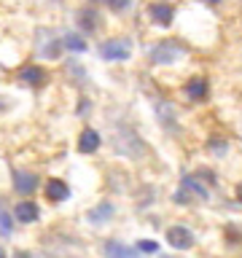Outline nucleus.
Returning a JSON list of instances; mask_svg holds the SVG:
<instances>
[{"instance_id":"7","label":"nucleus","mask_w":242,"mask_h":258,"mask_svg":"<svg viewBox=\"0 0 242 258\" xmlns=\"http://www.w3.org/2000/svg\"><path fill=\"white\" fill-rule=\"evenodd\" d=\"M14 185H16L19 194H32L38 188V177L32 172H24V169H16L14 172Z\"/></svg>"},{"instance_id":"6","label":"nucleus","mask_w":242,"mask_h":258,"mask_svg":"<svg viewBox=\"0 0 242 258\" xmlns=\"http://www.w3.org/2000/svg\"><path fill=\"white\" fill-rule=\"evenodd\" d=\"M43 197L48 202H65L70 197V188H68V183H65V180L51 177V180H46V185H43Z\"/></svg>"},{"instance_id":"16","label":"nucleus","mask_w":242,"mask_h":258,"mask_svg":"<svg viewBox=\"0 0 242 258\" xmlns=\"http://www.w3.org/2000/svg\"><path fill=\"white\" fill-rule=\"evenodd\" d=\"M137 247L145 250V253H156V250H159V245L153 239H140V242H137Z\"/></svg>"},{"instance_id":"2","label":"nucleus","mask_w":242,"mask_h":258,"mask_svg":"<svg viewBox=\"0 0 242 258\" xmlns=\"http://www.w3.org/2000/svg\"><path fill=\"white\" fill-rule=\"evenodd\" d=\"M183 54H186V46H180V43H172V40H164V43H159V46L151 51V62H156V64H164V62H177Z\"/></svg>"},{"instance_id":"19","label":"nucleus","mask_w":242,"mask_h":258,"mask_svg":"<svg viewBox=\"0 0 242 258\" xmlns=\"http://www.w3.org/2000/svg\"><path fill=\"white\" fill-rule=\"evenodd\" d=\"M0 258H6V250L3 247H0Z\"/></svg>"},{"instance_id":"17","label":"nucleus","mask_w":242,"mask_h":258,"mask_svg":"<svg viewBox=\"0 0 242 258\" xmlns=\"http://www.w3.org/2000/svg\"><path fill=\"white\" fill-rule=\"evenodd\" d=\"M0 229H3V234H11V221H8V215L0 210Z\"/></svg>"},{"instance_id":"9","label":"nucleus","mask_w":242,"mask_h":258,"mask_svg":"<svg viewBox=\"0 0 242 258\" xmlns=\"http://www.w3.org/2000/svg\"><path fill=\"white\" fill-rule=\"evenodd\" d=\"M97 148H100V135H97L94 129H84L78 137V151L81 153H94Z\"/></svg>"},{"instance_id":"20","label":"nucleus","mask_w":242,"mask_h":258,"mask_svg":"<svg viewBox=\"0 0 242 258\" xmlns=\"http://www.w3.org/2000/svg\"><path fill=\"white\" fill-rule=\"evenodd\" d=\"M205 3H221V0H205Z\"/></svg>"},{"instance_id":"11","label":"nucleus","mask_w":242,"mask_h":258,"mask_svg":"<svg viewBox=\"0 0 242 258\" xmlns=\"http://www.w3.org/2000/svg\"><path fill=\"white\" fill-rule=\"evenodd\" d=\"M105 253H108V258H140L132 247L121 245V242H108V245H105Z\"/></svg>"},{"instance_id":"4","label":"nucleus","mask_w":242,"mask_h":258,"mask_svg":"<svg viewBox=\"0 0 242 258\" xmlns=\"http://www.w3.org/2000/svg\"><path fill=\"white\" fill-rule=\"evenodd\" d=\"M167 242L177 250H189V247H194V234L186 229V226H169L167 229Z\"/></svg>"},{"instance_id":"1","label":"nucleus","mask_w":242,"mask_h":258,"mask_svg":"<svg viewBox=\"0 0 242 258\" xmlns=\"http://www.w3.org/2000/svg\"><path fill=\"white\" fill-rule=\"evenodd\" d=\"M129 54H132V43L127 38H113L100 46V56L108 62H124V59H129Z\"/></svg>"},{"instance_id":"10","label":"nucleus","mask_w":242,"mask_h":258,"mask_svg":"<svg viewBox=\"0 0 242 258\" xmlns=\"http://www.w3.org/2000/svg\"><path fill=\"white\" fill-rule=\"evenodd\" d=\"M186 94H189L191 100H205L207 97V81L205 78H191L189 84H186Z\"/></svg>"},{"instance_id":"15","label":"nucleus","mask_w":242,"mask_h":258,"mask_svg":"<svg viewBox=\"0 0 242 258\" xmlns=\"http://www.w3.org/2000/svg\"><path fill=\"white\" fill-rule=\"evenodd\" d=\"M129 3H132V0H105V6L110 8V11H124V8H129Z\"/></svg>"},{"instance_id":"3","label":"nucleus","mask_w":242,"mask_h":258,"mask_svg":"<svg viewBox=\"0 0 242 258\" xmlns=\"http://www.w3.org/2000/svg\"><path fill=\"white\" fill-rule=\"evenodd\" d=\"M19 81L32 86V89H40V86L48 84V73L43 68H38V64H27V68L19 70Z\"/></svg>"},{"instance_id":"18","label":"nucleus","mask_w":242,"mask_h":258,"mask_svg":"<svg viewBox=\"0 0 242 258\" xmlns=\"http://www.w3.org/2000/svg\"><path fill=\"white\" fill-rule=\"evenodd\" d=\"M16 258H30L27 253H16Z\"/></svg>"},{"instance_id":"12","label":"nucleus","mask_w":242,"mask_h":258,"mask_svg":"<svg viewBox=\"0 0 242 258\" xmlns=\"http://www.w3.org/2000/svg\"><path fill=\"white\" fill-rule=\"evenodd\" d=\"M78 24H81V30L94 32L97 27H100V19H97V14L92 11V8H86V11H81V14H78Z\"/></svg>"},{"instance_id":"8","label":"nucleus","mask_w":242,"mask_h":258,"mask_svg":"<svg viewBox=\"0 0 242 258\" xmlns=\"http://www.w3.org/2000/svg\"><path fill=\"white\" fill-rule=\"evenodd\" d=\"M14 215H16V221L19 223H32V221H38V205L35 202H19V205L14 207Z\"/></svg>"},{"instance_id":"5","label":"nucleus","mask_w":242,"mask_h":258,"mask_svg":"<svg viewBox=\"0 0 242 258\" xmlns=\"http://www.w3.org/2000/svg\"><path fill=\"white\" fill-rule=\"evenodd\" d=\"M148 16L159 24V27H167V24H172L175 8H172V3H151L148 6Z\"/></svg>"},{"instance_id":"14","label":"nucleus","mask_w":242,"mask_h":258,"mask_svg":"<svg viewBox=\"0 0 242 258\" xmlns=\"http://www.w3.org/2000/svg\"><path fill=\"white\" fill-rule=\"evenodd\" d=\"M59 43H62L65 48H70V51H86V40L78 38V35H65Z\"/></svg>"},{"instance_id":"13","label":"nucleus","mask_w":242,"mask_h":258,"mask_svg":"<svg viewBox=\"0 0 242 258\" xmlns=\"http://www.w3.org/2000/svg\"><path fill=\"white\" fill-rule=\"evenodd\" d=\"M110 215H113V207L108 205V202H102V205H97L92 213H89V221L100 223V221H105V218H110Z\"/></svg>"}]
</instances>
